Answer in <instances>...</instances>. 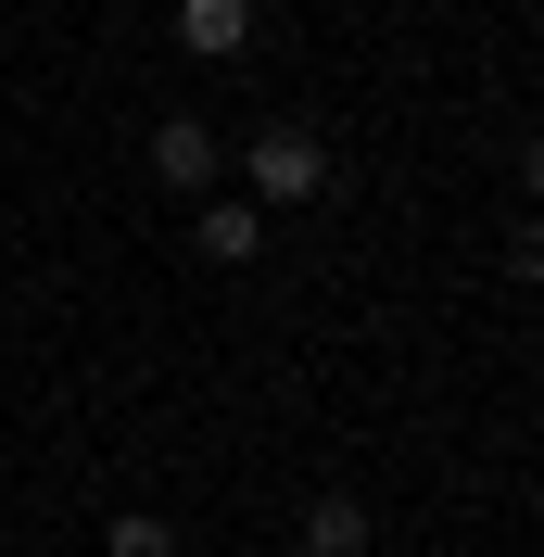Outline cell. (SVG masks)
Wrapping results in <instances>:
<instances>
[{"label": "cell", "mask_w": 544, "mask_h": 557, "mask_svg": "<svg viewBox=\"0 0 544 557\" xmlns=\"http://www.w3.org/2000/svg\"><path fill=\"white\" fill-rule=\"evenodd\" d=\"M330 190V139L317 127H267V139H240V203L267 215V203H317Z\"/></svg>", "instance_id": "6da1fadb"}, {"label": "cell", "mask_w": 544, "mask_h": 557, "mask_svg": "<svg viewBox=\"0 0 544 557\" xmlns=\"http://www.w3.org/2000/svg\"><path fill=\"white\" fill-rule=\"evenodd\" d=\"M292 557H368V494H305V520H292Z\"/></svg>", "instance_id": "7a4b0ae2"}, {"label": "cell", "mask_w": 544, "mask_h": 557, "mask_svg": "<svg viewBox=\"0 0 544 557\" xmlns=\"http://www.w3.org/2000/svg\"><path fill=\"white\" fill-rule=\"evenodd\" d=\"M215 165H228V152H215L203 114H165V127H152V177H165V190H215Z\"/></svg>", "instance_id": "3957f363"}, {"label": "cell", "mask_w": 544, "mask_h": 557, "mask_svg": "<svg viewBox=\"0 0 544 557\" xmlns=\"http://www.w3.org/2000/svg\"><path fill=\"white\" fill-rule=\"evenodd\" d=\"M190 253H203V267H254V253H267V215L254 203H203L190 215Z\"/></svg>", "instance_id": "277c9868"}, {"label": "cell", "mask_w": 544, "mask_h": 557, "mask_svg": "<svg viewBox=\"0 0 544 557\" xmlns=\"http://www.w3.org/2000/svg\"><path fill=\"white\" fill-rule=\"evenodd\" d=\"M240 38H254V0H177V51H203V64H228Z\"/></svg>", "instance_id": "5b68a950"}, {"label": "cell", "mask_w": 544, "mask_h": 557, "mask_svg": "<svg viewBox=\"0 0 544 557\" xmlns=\"http://www.w3.org/2000/svg\"><path fill=\"white\" fill-rule=\"evenodd\" d=\"M102 557H177V532L152 520V507H114V520H102Z\"/></svg>", "instance_id": "8992f818"}]
</instances>
